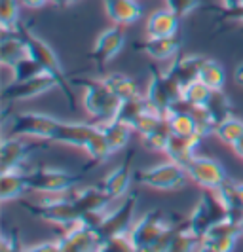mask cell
I'll return each mask as SVG.
<instances>
[{"mask_svg":"<svg viewBox=\"0 0 243 252\" xmlns=\"http://www.w3.org/2000/svg\"><path fill=\"white\" fill-rule=\"evenodd\" d=\"M166 120L173 135H179V137H200L198 122H196V116H194L190 108L179 104V106L171 108L166 114Z\"/></svg>","mask_w":243,"mask_h":252,"instance_id":"obj_25","label":"cell"},{"mask_svg":"<svg viewBox=\"0 0 243 252\" xmlns=\"http://www.w3.org/2000/svg\"><path fill=\"white\" fill-rule=\"evenodd\" d=\"M25 191H29V184H27V175L23 169L2 173V177H0V201H15Z\"/></svg>","mask_w":243,"mask_h":252,"instance_id":"obj_28","label":"cell"},{"mask_svg":"<svg viewBox=\"0 0 243 252\" xmlns=\"http://www.w3.org/2000/svg\"><path fill=\"white\" fill-rule=\"evenodd\" d=\"M72 84L84 89L82 104H84V110L88 112V116L95 120V124L114 120L122 101L106 88L103 78L78 76V78H72Z\"/></svg>","mask_w":243,"mask_h":252,"instance_id":"obj_1","label":"cell"},{"mask_svg":"<svg viewBox=\"0 0 243 252\" xmlns=\"http://www.w3.org/2000/svg\"><path fill=\"white\" fill-rule=\"evenodd\" d=\"M97 126H99V124H97ZM84 152L88 154V158H90L95 165L104 163V161L112 156V150H110L108 142H106L104 135H103L101 127H99V129H97V133L88 140V144L84 146Z\"/></svg>","mask_w":243,"mask_h":252,"instance_id":"obj_36","label":"cell"},{"mask_svg":"<svg viewBox=\"0 0 243 252\" xmlns=\"http://www.w3.org/2000/svg\"><path fill=\"white\" fill-rule=\"evenodd\" d=\"M23 252H61V247H59V241H42V243H36V245H31V247H25Z\"/></svg>","mask_w":243,"mask_h":252,"instance_id":"obj_42","label":"cell"},{"mask_svg":"<svg viewBox=\"0 0 243 252\" xmlns=\"http://www.w3.org/2000/svg\"><path fill=\"white\" fill-rule=\"evenodd\" d=\"M61 126V120L42 112H17L10 120V133L13 137H25V139L53 142L57 131Z\"/></svg>","mask_w":243,"mask_h":252,"instance_id":"obj_5","label":"cell"},{"mask_svg":"<svg viewBox=\"0 0 243 252\" xmlns=\"http://www.w3.org/2000/svg\"><path fill=\"white\" fill-rule=\"evenodd\" d=\"M99 127H101L103 135H104V139L108 142L112 154L126 150L129 144V139H131V133H135L131 127L122 124V122H118L116 118L110 120V122H101Z\"/></svg>","mask_w":243,"mask_h":252,"instance_id":"obj_29","label":"cell"},{"mask_svg":"<svg viewBox=\"0 0 243 252\" xmlns=\"http://www.w3.org/2000/svg\"><path fill=\"white\" fill-rule=\"evenodd\" d=\"M232 78H234V84H236L238 88H243V61H242V63L236 64V68H234V74H232Z\"/></svg>","mask_w":243,"mask_h":252,"instance_id":"obj_44","label":"cell"},{"mask_svg":"<svg viewBox=\"0 0 243 252\" xmlns=\"http://www.w3.org/2000/svg\"><path fill=\"white\" fill-rule=\"evenodd\" d=\"M200 142H202V137H179V135H173L164 154L167 156V159H171V161H175V163H179L180 167L186 169L188 163L198 156L196 148L200 146Z\"/></svg>","mask_w":243,"mask_h":252,"instance_id":"obj_24","label":"cell"},{"mask_svg":"<svg viewBox=\"0 0 243 252\" xmlns=\"http://www.w3.org/2000/svg\"><path fill=\"white\" fill-rule=\"evenodd\" d=\"M177 222H173L169 215H166L162 209H152L148 213L133 222V226L129 229V239L135 247V252H144L152 243L158 241V237L167 231L171 226H175Z\"/></svg>","mask_w":243,"mask_h":252,"instance_id":"obj_7","label":"cell"},{"mask_svg":"<svg viewBox=\"0 0 243 252\" xmlns=\"http://www.w3.org/2000/svg\"><path fill=\"white\" fill-rule=\"evenodd\" d=\"M166 4L175 15L184 19V17H188L190 13L196 12L202 6V0H166Z\"/></svg>","mask_w":243,"mask_h":252,"instance_id":"obj_40","label":"cell"},{"mask_svg":"<svg viewBox=\"0 0 243 252\" xmlns=\"http://www.w3.org/2000/svg\"><path fill=\"white\" fill-rule=\"evenodd\" d=\"M103 4L112 25L129 27L142 17V6L137 0H103Z\"/></svg>","mask_w":243,"mask_h":252,"instance_id":"obj_22","label":"cell"},{"mask_svg":"<svg viewBox=\"0 0 243 252\" xmlns=\"http://www.w3.org/2000/svg\"><path fill=\"white\" fill-rule=\"evenodd\" d=\"M180 19L179 15L171 12L169 8H160L148 15L146 19V36L150 38H169V36H179V29H180Z\"/></svg>","mask_w":243,"mask_h":252,"instance_id":"obj_21","label":"cell"},{"mask_svg":"<svg viewBox=\"0 0 243 252\" xmlns=\"http://www.w3.org/2000/svg\"><path fill=\"white\" fill-rule=\"evenodd\" d=\"M23 243L19 239V231L17 229H12L10 233H4L2 235V247H0V252H23Z\"/></svg>","mask_w":243,"mask_h":252,"instance_id":"obj_41","label":"cell"},{"mask_svg":"<svg viewBox=\"0 0 243 252\" xmlns=\"http://www.w3.org/2000/svg\"><path fill=\"white\" fill-rule=\"evenodd\" d=\"M240 235H242V231H240L238 222L232 216L226 215L209 227V231L204 235V239L213 243L220 252H234Z\"/></svg>","mask_w":243,"mask_h":252,"instance_id":"obj_18","label":"cell"},{"mask_svg":"<svg viewBox=\"0 0 243 252\" xmlns=\"http://www.w3.org/2000/svg\"><path fill=\"white\" fill-rule=\"evenodd\" d=\"M103 82L106 84V88L110 89L120 101H126V99L139 95L137 82L131 76L124 74V72H110V74L103 76Z\"/></svg>","mask_w":243,"mask_h":252,"instance_id":"obj_30","label":"cell"},{"mask_svg":"<svg viewBox=\"0 0 243 252\" xmlns=\"http://www.w3.org/2000/svg\"><path fill=\"white\" fill-rule=\"evenodd\" d=\"M224 216H226V211L222 209L215 191L204 189L202 197L198 199V203L194 205L192 213L186 218V226L190 227V231H194L200 239H204V235L209 231V227Z\"/></svg>","mask_w":243,"mask_h":252,"instance_id":"obj_10","label":"cell"},{"mask_svg":"<svg viewBox=\"0 0 243 252\" xmlns=\"http://www.w3.org/2000/svg\"><path fill=\"white\" fill-rule=\"evenodd\" d=\"M99 126L97 124H86V122H65L61 120L59 131L55 135L53 142L63 144V146H72V148H82L88 144V140L97 133Z\"/></svg>","mask_w":243,"mask_h":252,"instance_id":"obj_19","label":"cell"},{"mask_svg":"<svg viewBox=\"0 0 243 252\" xmlns=\"http://www.w3.org/2000/svg\"><path fill=\"white\" fill-rule=\"evenodd\" d=\"M232 150H234V154H236L238 158H242V159H243V137L238 140L234 146H232Z\"/></svg>","mask_w":243,"mask_h":252,"instance_id":"obj_46","label":"cell"},{"mask_svg":"<svg viewBox=\"0 0 243 252\" xmlns=\"http://www.w3.org/2000/svg\"><path fill=\"white\" fill-rule=\"evenodd\" d=\"M205 55H196V53H188V55H179L175 59H171V63L167 66V76L179 86L184 88L186 84H190L194 80H198L200 70L205 63Z\"/></svg>","mask_w":243,"mask_h":252,"instance_id":"obj_17","label":"cell"},{"mask_svg":"<svg viewBox=\"0 0 243 252\" xmlns=\"http://www.w3.org/2000/svg\"><path fill=\"white\" fill-rule=\"evenodd\" d=\"M95 252H97V251H95Z\"/></svg>","mask_w":243,"mask_h":252,"instance_id":"obj_51","label":"cell"},{"mask_svg":"<svg viewBox=\"0 0 243 252\" xmlns=\"http://www.w3.org/2000/svg\"><path fill=\"white\" fill-rule=\"evenodd\" d=\"M204 108L211 116V120L215 122V126H218L224 118L232 116V101L224 95V91H213L211 99Z\"/></svg>","mask_w":243,"mask_h":252,"instance_id":"obj_37","label":"cell"},{"mask_svg":"<svg viewBox=\"0 0 243 252\" xmlns=\"http://www.w3.org/2000/svg\"><path fill=\"white\" fill-rule=\"evenodd\" d=\"M97 252H135V247L129 239V233H122V235L103 239Z\"/></svg>","mask_w":243,"mask_h":252,"instance_id":"obj_39","label":"cell"},{"mask_svg":"<svg viewBox=\"0 0 243 252\" xmlns=\"http://www.w3.org/2000/svg\"><path fill=\"white\" fill-rule=\"evenodd\" d=\"M72 201L80 211V216L90 215V213H103L108 209L110 197L106 195V191L101 186H84V188H74L70 191Z\"/></svg>","mask_w":243,"mask_h":252,"instance_id":"obj_20","label":"cell"},{"mask_svg":"<svg viewBox=\"0 0 243 252\" xmlns=\"http://www.w3.org/2000/svg\"><path fill=\"white\" fill-rule=\"evenodd\" d=\"M17 32L25 40L27 48H29V55H31L33 59H36L40 63V66H42L48 74H51L57 80L59 89H61V93L65 95L67 102H69V108H74V93H72L70 82H69V78L65 74L63 66H61V61H59L55 50L51 48L46 40H42L36 32H33L29 27L21 25V23L17 27Z\"/></svg>","mask_w":243,"mask_h":252,"instance_id":"obj_2","label":"cell"},{"mask_svg":"<svg viewBox=\"0 0 243 252\" xmlns=\"http://www.w3.org/2000/svg\"><path fill=\"white\" fill-rule=\"evenodd\" d=\"M23 207L35 218H40L53 226L69 227L80 220V211L76 209L70 193L46 195L38 201H25Z\"/></svg>","mask_w":243,"mask_h":252,"instance_id":"obj_3","label":"cell"},{"mask_svg":"<svg viewBox=\"0 0 243 252\" xmlns=\"http://www.w3.org/2000/svg\"><path fill=\"white\" fill-rule=\"evenodd\" d=\"M200 241L202 239H200L194 231H190V227L186 226V222H184V226L180 224L179 229L175 231L173 239L169 243L167 252H196L198 251Z\"/></svg>","mask_w":243,"mask_h":252,"instance_id":"obj_35","label":"cell"},{"mask_svg":"<svg viewBox=\"0 0 243 252\" xmlns=\"http://www.w3.org/2000/svg\"><path fill=\"white\" fill-rule=\"evenodd\" d=\"M186 175L194 184L209 191H217L228 180L224 165L218 159L207 158V156H196L186 167Z\"/></svg>","mask_w":243,"mask_h":252,"instance_id":"obj_12","label":"cell"},{"mask_svg":"<svg viewBox=\"0 0 243 252\" xmlns=\"http://www.w3.org/2000/svg\"><path fill=\"white\" fill-rule=\"evenodd\" d=\"M186 169L179 163L167 159L164 163L150 165L135 171V180L144 188L158 189V191H175L186 184Z\"/></svg>","mask_w":243,"mask_h":252,"instance_id":"obj_6","label":"cell"},{"mask_svg":"<svg viewBox=\"0 0 243 252\" xmlns=\"http://www.w3.org/2000/svg\"><path fill=\"white\" fill-rule=\"evenodd\" d=\"M19 4L29 8V10H40V8H44L46 4H51V2L50 0H19Z\"/></svg>","mask_w":243,"mask_h":252,"instance_id":"obj_43","label":"cell"},{"mask_svg":"<svg viewBox=\"0 0 243 252\" xmlns=\"http://www.w3.org/2000/svg\"><path fill=\"white\" fill-rule=\"evenodd\" d=\"M243 4V0H222V8H236Z\"/></svg>","mask_w":243,"mask_h":252,"instance_id":"obj_47","label":"cell"},{"mask_svg":"<svg viewBox=\"0 0 243 252\" xmlns=\"http://www.w3.org/2000/svg\"><path fill=\"white\" fill-rule=\"evenodd\" d=\"M135 50L142 51L148 59L152 61H171L180 50V38L169 36V38H150L146 36L144 42L135 44Z\"/></svg>","mask_w":243,"mask_h":252,"instance_id":"obj_23","label":"cell"},{"mask_svg":"<svg viewBox=\"0 0 243 252\" xmlns=\"http://www.w3.org/2000/svg\"><path fill=\"white\" fill-rule=\"evenodd\" d=\"M198 80H200L202 84H205L211 91H222L224 82H226V72H224L222 64L218 63V61L207 57L204 66H202V70H200Z\"/></svg>","mask_w":243,"mask_h":252,"instance_id":"obj_34","label":"cell"},{"mask_svg":"<svg viewBox=\"0 0 243 252\" xmlns=\"http://www.w3.org/2000/svg\"><path fill=\"white\" fill-rule=\"evenodd\" d=\"M29 55L23 36L15 32H2V42H0V63L6 68H12L13 64Z\"/></svg>","mask_w":243,"mask_h":252,"instance_id":"obj_26","label":"cell"},{"mask_svg":"<svg viewBox=\"0 0 243 252\" xmlns=\"http://www.w3.org/2000/svg\"><path fill=\"white\" fill-rule=\"evenodd\" d=\"M156 112L166 116L171 108L180 104V88L167 76L166 70L150 66V80L144 95Z\"/></svg>","mask_w":243,"mask_h":252,"instance_id":"obj_8","label":"cell"},{"mask_svg":"<svg viewBox=\"0 0 243 252\" xmlns=\"http://www.w3.org/2000/svg\"><path fill=\"white\" fill-rule=\"evenodd\" d=\"M53 6H61V8H65V6H70V4H74L76 0H50Z\"/></svg>","mask_w":243,"mask_h":252,"instance_id":"obj_48","label":"cell"},{"mask_svg":"<svg viewBox=\"0 0 243 252\" xmlns=\"http://www.w3.org/2000/svg\"><path fill=\"white\" fill-rule=\"evenodd\" d=\"M137 203H139V195L129 191L126 197L120 199V203L116 207L106 209L101 226H99V233H101L103 239L128 233L133 226V216H135Z\"/></svg>","mask_w":243,"mask_h":252,"instance_id":"obj_9","label":"cell"},{"mask_svg":"<svg viewBox=\"0 0 243 252\" xmlns=\"http://www.w3.org/2000/svg\"><path fill=\"white\" fill-rule=\"evenodd\" d=\"M211 95L213 91L205 84H202L200 80H194L184 88H180V104L186 108H204L211 99Z\"/></svg>","mask_w":243,"mask_h":252,"instance_id":"obj_31","label":"cell"},{"mask_svg":"<svg viewBox=\"0 0 243 252\" xmlns=\"http://www.w3.org/2000/svg\"><path fill=\"white\" fill-rule=\"evenodd\" d=\"M133 158H135V152L129 150L126 159L122 163L114 167L106 177L101 180V186L106 195L114 201V199H122L129 193L131 188V182L135 180V171H133Z\"/></svg>","mask_w":243,"mask_h":252,"instance_id":"obj_15","label":"cell"},{"mask_svg":"<svg viewBox=\"0 0 243 252\" xmlns=\"http://www.w3.org/2000/svg\"><path fill=\"white\" fill-rule=\"evenodd\" d=\"M173 137V133H171V129H169V124H167V120L164 118L158 126L150 129L148 133H144L141 135V144L142 148H146L148 152H166L167 144H169V140Z\"/></svg>","mask_w":243,"mask_h":252,"instance_id":"obj_32","label":"cell"},{"mask_svg":"<svg viewBox=\"0 0 243 252\" xmlns=\"http://www.w3.org/2000/svg\"><path fill=\"white\" fill-rule=\"evenodd\" d=\"M238 193H240V203H242V209H243V184L238 182Z\"/></svg>","mask_w":243,"mask_h":252,"instance_id":"obj_49","label":"cell"},{"mask_svg":"<svg viewBox=\"0 0 243 252\" xmlns=\"http://www.w3.org/2000/svg\"><path fill=\"white\" fill-rule=\"evenodd\" d=\"M152 110L154 108L150 106L148 99L139 93V95H135V97H131V99L122 101L120 108H118V114H116V120L122 122V124H126V126H129L131 129H135V126L141 122L146 114L152 112Z\"/></svg>","mask_w":243,"mask_h":252,"instance_id":"obj_27","label":"cell"},{"mask_svg":"<svg viewBox=\"0 0 243 252\" xmlns=\"http://www.w3.org/2000/svg\"><path fill=\"white\" fill-rule=\"evenodd\" d=\"M196 252H220V251H218L213 243L202 239V241H200V245H198V251H196Z\"/></svg>","mask_w":243,"mask_h":252,"instance_id":"obj_45","label":"cell"},{"mask_svg":"<svg viewBox=\"0 0 243 252\" xmlns=\"http://www.w3.org/2000/svg\"><path fill=\"white\" fill-rule=\"evenodd\" d=\"M27 184L29 189L42 195H57V193H70L76 188L80 177L59 167L40 165L27 171Z\"/></svg>","mask_w":243,"mask_h":252,"instance_id":"obj_4","label":"cell"},{"mask_svg":"<svg viewBox=\"0 0 243 252\" xmlns=\"http://www.w3.org/2000/svg\"><path fill=\"white\" fill-rule=\"evenodd\" d=\"M238 226H240V231H242V235H243V216H242V220H240V224H238Z\"/></svg>","mask_w":243,"mask_h":252,"instance_id":"obj_50","label":"cell"},{"mask_svg":"<svg viewBox=\"0 0 243 252\" xmlns=\"http://www.w3.org/2000/svg\"><path fill=\"white\" fill-rule=\"evenodd\" d=\"M51 89H59L57 80L51 74L44 72V74L31 78L27 82H12L6 88L2 89V102L6 106H10L13 102H23L36 99L44 93H50Z\"/></svg>","mask_w":243,"mask_h":252,"instance_id":"obj_11","label":"cell"},{"mask_svg":"<svg viewBox=\"0 0 243 252\" xmlns=\"http://www.w3.org/2000/svg\"><path fill=\"white\" fill-rule=\"evenodd\" d=\"M10 70H12V82H27V80H31V78H36V76L46 72V70L40 66L38 61L33 59L31 55H27L25 59L17 61Z\"/></svg>","mask_w":243,"mask_h":252,"instance_id":"obj_38","label":"cell"},{"mask_svg":"<svg viewBox=\"0 0 243 252\" xmlns=\"http://www.w3.org/2000/svg\"><path fill=\"white\" fill-rule=\"evenodd\" d=\"M213 135H215L222 144H226V146L232 148V146L243 137V120L232 114V116L224 118V120L215 127V133H213Z\"/></svg>","mask_w":243,"mask_h":252,"instance_id":"obj_33","label":"cell"},{"mask_svg":"<svg viewBox=\"0 0 243 252\" xmlns=\"http://www.w3.org/2000/svg\"><path fill=\"white\" fill-rule=\"evenodd\" d=\"M61 252H95L101 245V233L78 220L72 226L65 227V233L59 237Z\"/></svg>","mask_w":243,"mask_h":252,"instance_id":"obj_13","label":"cell"},{"mask_svg":"<svg viewBox=\"0 0 243 252\" xmlns=\"http://www.w3.org/2000/svg\"><path fill=\"white\" fill-rule=\"evenodd\" d=\"M124 46H126V34L122 31V27L114 25L110 29H104L93 44L90 59L95 63L99 70H103L120 51L124 50Z\"/></svg>","mask_w":243,"mask_h":252,"instance_id":"obj_14","label":"cell"},{"mask_svg":"<svg viewBox=\"0 0 243 252\" xmlns=\"http://www.w3.org/2000/svg\"><path fill=\"white\" fill-rule=\"evenodd\" d=\"M38 148L33 142H27L25 137H4L0 144V169L6 171H17L23 169L25 161L31 158V154Z\"/></svg>","mask_w":243,"mask_h":252,"instance_id":"obj_16","label":"cell"}]
</instances>
